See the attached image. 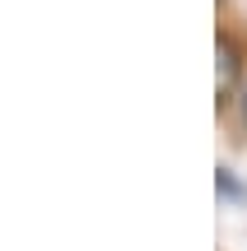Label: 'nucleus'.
<instances>
[{"label":"nucleus","mask_w":247,"mask_h":251,"mask_svg":"<svg viewBox=\"0 0 247 251\" xmlns=\"http://www.w3.org/2000/svg\"><path fill=\"white\" fill-rule=\"evenodd\" d=\"M247 89V42L233 28H220L215 33V107L220 117H233Z\"/></svg>","instance_id":"nucleus-1"},{"label":"nucleus","mask_w":247,"mask_h":251,"mask_svg":"<svg viewBox=\"0 0 247 251\" xmlns=\"http://www.w3.org/2000/svg\"><path fill=\"white\" fill-rule=\"evenodd\" d=\"M233 117H238V126H243V135H247V89H243V98H238V107H233Z\"/></svg>","instance_id":"nucleus-2"}]
</instances>
